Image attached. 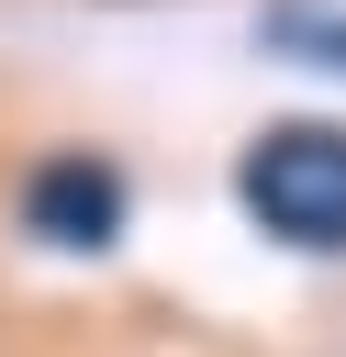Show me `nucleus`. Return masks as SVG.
Instances as JSON below:
<instances>
[{
    "instance_id": "1",
    "label": "nucleus",
    "mask_w": 346,
    "mask_h": 357,
    "mask_svg": "<svg viewBox=\"0 0 346 357\" xmlns=\"http://www.w3.org/2000/svg\"><path fill=\"white\" fill-rule=\"evenodd\" d=\"M234 201L290 257H346V123H268L234 156Z\"/></svg>"
},
{
    "instance_id": "2",
    "label": "nucleus",
    "mask_w": 346,
    "mask_h": 357,
    "mask_svg": "<svg viewBox=\"0 0 346 357\" xmlns=\"http://www.w3.org/2000/svg\"><path fill=\"white\" fill-rule=\"evenodd\" d=\"M123 223H134V190H123L112 156L56 145V156L22 167V234H33V245H56V257H100V245H123Z\"/></svg>"
}]
</instances>
